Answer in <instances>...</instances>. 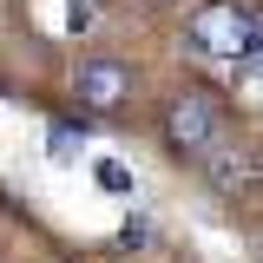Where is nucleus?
Masks as SVG:
<instances>
[{
	"mask_svg": "<svg viewBox=\"0 0 263 263\" xmlns=\"http://www.w3.org/2000/svg\"><path fill=\"white\" fill-rule=\"evenodd\" d=\"M92 178H99V191H112V197H125V191H132V171H125V164H112V158L99 164Z\"/></svg>",
	"mask_w": 263,
	"mask_h": 263,
	"instance_id": "39448f33",
	"label": "nucleus"
},
{
	"mask_svg": "<svg viewBox=\"0 0 263 263\" xmlns=\"http://www.w3.org/2000/svg\"><path fill=\"white\" fill-rule=\"evenodd\" d=\"M158 7H178V0H158Z\"/></svg>",
	"mask_w": 263,
	"mask_h": 263,
	"instance_id": "6e6552de",
	"label": "nucleus"
},
{
	"mask_svg": "<svg viewBox=\"0 0 263 263\" xmlns=\"http://www.w3.org/2000/svg\"><path fill=\"white\" fill-rule=\"evenodd\" d=\"M197 164H204V184H211L217 197H250V191H257V178H263V158L250 152V145H237L230 132H224Z\"/></svg>",
	"mask_w": 263,
	"mask_h": 263,
	"instance_id": "7ed1b4c3",
	"label": "nucleus"
},
{
	"mask_svg": "<svg viewBox=\"0 0 263 263\" xmlns=\"http://www.w3.org/2000/svg\"><path fill=\"white\" fill-rule=\"evenodd\" d=\"M72 92H79V105L86 112H112V105H125L132 99V66L125 60H79V72H72Z\"/></svg>",
	"mask_w": 263,
	"mask_h": 263,
	"instance_id": "20e7f679",
	"label": "nucleus"
},
{
	"mask_svg": "<svg viewBox=\"0 0 263 263\" xmlns=\"http://www.w3.org/2000/svg\"><path fill=\"white\" fill-rule=\"evenodd\" d=\"M158 125H164V152L197 164V158H204V152H211V145L230 132V112H224V99H217V92L184 86V92L164 105V119H158Z\"/></svg>",
	"mask_w": 263,
	"mask_h": 263,
	"instance_id": "f03ea898",
	"label": "nucleus"
},
{
	"mask_svg": "<svg viewBox=\"0 0 263 263\" xmlns=\"http://www.w3.org/2000/svg\"><path fill=\"white\" fill-rule=\"evenodd\" d=\"M184 40H191V53H204V60H257L263 46V20L250 13V7H237V0H204V7H191L184 13Z\"/></svg>",
	"mask_w": 263,
	"mask_h": 263,
	"instance_id": "f257e3e1",
	"label": "nucleus"
},
{
	"mask_svg": "<svg viewBox=\"0 0 263 263\" xmlns=\"http://www.w3.org/2000/svg\"><path fill=\"white\" fill-rule=\"evenodd\" d=\"M86 27H92V7L72 0V7H66V33H86Z\"/></svg>",
	"mask_w": 263,
	"mask_h": 263,
	"instance_id": "0eeeda50",
	"label": "nucleus"
},
{
	"mask_svg": "<svg viewBox=\"0 0 263 263\" xmlns=\"http://www.w3.org/2000/svg\"><path fill=\"white\" fill-rule=\"evenodd\" d=\"M152 243V224L145 217H125V230H119V250H145Z\"/></svg>",
	"mask_w": 263,
	"mask_h": 263,
	"instance_id": "423d86ee",
	"label": "nucleus"
}]
</instances>
